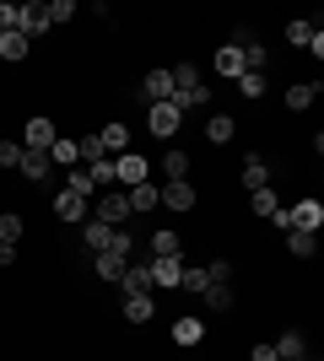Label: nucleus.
<instances>
[{
  "label": "nucleus",
  "mask_w": 324,
  "mask_h": 361,
  "mask_svg": "<svg viewBox=\"0 0 324 361\" xmlns=\"http://www.w3.org/2000/svg\"><path fill=\"white\" fill-rule=\"evenodd\" d=\"M16 173H22L28 183H44V178H49V151L22 146V162H16Z\"/></svg>",
  "instance_id": "11"
},
{
  "label": "nucleus",
  "mask_w": 324,
  "mask_h": 361,
  "mask_svg": "<svg viewBox=\"0 0 324 361\" xmlns=\"http://www.w3.org/2000/svg\"><path fill=\"white\" fill-rule=\"evenodd\" d=\"M124 264H130L124 254H97V281H119Z\"/></svg>",
  "instance_id": "29"
},
{
  "label": "nucleus",
  "mask_w": 324,
  "mask_h": 361,
  "mask_svg": "<svg viewBox=\"0 0 324 361\" xmlns=\"http://www.w3.org/2000/svg\"><path fill=\"white\" fill-rule=\"evenodd\" d=\"M205 275H211V281H227L232 264H227V259H211V264H205Z\"/></svg>",
  "instance_id": "37"
},
{
  "label": "nucleus",
  "mask_w": 324,
  "mask_h": 361,
  "mask_svg": "<svg viewBox=\"0 0 324 361\" xmlns=\"http://www.w3.org/2000/svg\"><path fill=\"white\" fill-rule=\"evenodd\" d=\"M81 243H87L92 254H124V259H136V238L119 232V226H103V221H81Z\"/></svg>",
  "instance_id": "1"
},
{
  "label": "nucleus",
  "mask_w": 324,
  "mask_h": 361,
  "mask_svg": "<svg viewBox=\"0 0 324 361\" xmlns=\"http://www.w3.org/2000/svg\"><path fill=\"white\" fill-rule=\"evenodd\" d=\"M162 173H168V183L173 178H189V157L179 146H168V157H162Z\"/></svg>",
  "instance_id": "27"
},
{
  "label": "nucleus",
  "mask_w": 324,
  "mask_h": 361,
  "mask_svg": "<svg viewBox=\"0 0 324 361\" xmlns=\"http://www.w3.org/2000/svg\"><path fill=\"white\" fill-rule=\"evenodd\" d=\"M65 189H76V195H87V200L97 195V183H92V173H87V167H71V178H65Z\"/></svg>",
  "instance_id": "32"
},
{
  "label": "nucleus",
  "mask_w": 324,
  "mask_h": 361,
  "mask_svg": "<svg viewBox=\"0 0 324 361\" xmlns=\"http://www.w3.org/2000/svg\"><path fill=\"white\" fill-rule=\"evenodd\" d=\"M297 356H308V345H303V334H297V329H287L276 340V361H297Z\"/></svg>",
  "instance_id": "23"
},
{
  "label": "nucleus",
  "mask_w": 324,
  "mask_h": 361,
  "mask_svg": "<svg viewBox=\"0 0 324 361\" xmlns=\"http://www.w3.org/2000/svg\"><path fill=\"white\" fill-rule=\"evenodd\" d=\"M114 183H119V189H136V183H146V157H136V151L114 157Z\"/></svg>",
  "instance_id": "7"
},
{
  "label": "nucleus",
  "mask_w": 324,
  "mask_h": 361,
  "mask_svg": "<svg viewBox=\"0 0 324 361\" xmlns=\"http://www.w3.org/2000/svg\"><path fill=\"white\" fill-rule=\"evenodd\" d=\"M22 146L49 151V146H54V119H28V135H22Z\"/></svg>",
  "instance_id": "14"
},
{
  "label": "nucleus",
  "mask_w": 324,
  "mask_h": 361,
  "mask_svg": "<svg viewBox=\"0 0 324 361\" xmlns=\"http://www.w3.org/2000/svg\"><path fill=\"white\" fill-rule=\"evenodd\" d=\"M11 264H16V248H11V243H0V270H11Z\"/></svg>",
  "instance_id": "41"
},
{
  "label": "nucleus",
  "mask_w": 324,
  "mask_h": 361,
  "mask_svg": "<svg viewBox=\"0 0 324 361\" xmlns=\"http://www.w3.org/2000/svg\"><path fill=\"white\" fill-rule=\"evenodd\" d=\"M200 297H205V307H211V313H227V307H232V281H211Z\"/></svg>",
  "instance_id": "19"
},
{
  "label": "nucleus",
  "mask_w": 324,
  "mask_h": 361,
  "mask_svg": "<svg viewBox=\"0 0 324 361\" xmlns=\"http://www.w3.org/2000/svg\"><path fill=\"white\" fill-rule=\"evenodd\" d=\"M173 340H179V345H200L205 340V318H179V324H173Z\"/></svg>",
  "instance_id": "20"
},
{
  "label": "nucleus",
  "mask_w": 324,
  "mask_h": 361,
  "mask_svg": "<svg viewBox=\"0 0 324 361\" xmlns=\"http://www.w3.org/2000/svg\"><path fill=\"white\" fill-rule=\"evenodd\" d=\"M16 27V6H6V0H0V32H11Z\"/></svg>",
  "instance_id": "38"
},
{
  "label": "nucleus",
  "mask_w": 324,
  "mask_h": 361,
  "mask_svg": "<svg viewBox=\"0 0 324 361\" xmlns=\"http://www.w3.org/2000/svg\"><path fill=\"white\" fill-rule=\"evenodd\" d=\"M28 49H32V44H28L16 27H11V32H0V60H28Z\"/></svg>",
  "instance_id": "24"
},
{
  "label": "nucleus",
  "mask_w": 324,
  "mask_h": 361,
  "mask_svg": "<svg viewBox=\"0 0 324 361\" xmlns=\"http://www.w3.org/2000/svg\"><path fill=\"white\" fill-rule=\"evenodd\" d=\"M216 71L227 75V81H238V75H244V49H238V44H222V49H216Z\"/></svg>",
  "instance_id": "15"
},
{
  "label": "nucleus",
  "mask_w": 324,
  "mask_h": 361,
  "mask_svg": "<svg viewBox=\"0 0 324 361\" xmlns=\"http://www.w3.org/2000/svg\"><path fill=\"white\" fill-rule=\"evenodd\" d=\"M270 221H276V232H292V211H287V205H276V216H270Z\"/></svg>",
  "instance_id": "39"
},
{
  "label": "nucleus",
  "mask_w": 324,
  "mask_h": 361,
  "mask_svg": "<svg viewBox=\"0 0 324 361\" xmlns=\"http://www.w3.org/2000/svg\"><path fill=\"white\" fill-rule=\"evenodd\" d=\"M248 205H254V216H276V189H254V195H248Z\"/></svg>",
  "instance_id": "33"
},
{
  "label": "nucleus",
  "mask_w": 324,
  "mask_h": 361,
  "mask_svg": "<svg viewBox=\"0 0 324 361\" xmlns=\"http://www.w3.org/2000/svg\"><path fill=\"white\" fill-rule=\"evenodd\" d=\"M313 97H319V87H308V81H297V87H287V108H292V114L313 108Z\"/></svg>",
  "instance_id": "26"
},
{
  "label": "nucleus",
  "mask_w": 324,
  "mask_h": 361,
  "mask_svg": "<svg viewBox=\"0 0 324 361\" xmlns=\"http://www.w3.org/2000/svg\"><path fill=\"white\" fill-rule=\"evenodd\" d=\"M124 318H130V324H146V318H157V302L152 297H124Z\"/></svg>",
  "instance_id": "25"
},
{
  "label": "nucleus",
  "mask_w": 324,
  "mask_h": 361,
  "mask_svg": "<svg viewBox=\"0 0 324 361\" xmlns=\"http://www.w3.org/2000/svg\"><path fill=\"white\" fill-rule=\"evenodd\" d=\"M287 248H292L297 259H313V254H319V232H303V226H292V232H287Z\"/></svg>",
  "instance_id": "17"
},
{
  "label": "nucleus",
  "mask_w": 324,
  "mask_h": 361,
  "mask_svg": "<svg viewBox=\"0 0 324 361\" xmlns=\"http://www.w3.org/2000/svg\"><path fill=\"white\" fill-rule=\"evenodd\" d=\"M22 232H28V226H22V216H16V211L0 216V243H11V248H16V243H22Z\"/></svg>",
  "instance_id": "31"
},
{
  "label": "nucleus",
  "mask_w": 324,
  "mask_h": 361,
  "mask_svg": "<svg viewBox=\"0 0 324 361\" xmlns=\"http://www.w3.org/2000/svg\"><path fill=\"white\" fill-rule=\"evenodd\" d=\"M92 221L119 226V232H124V221H130V200H124V189H103V195H97V216H92Z\"/></svg>",
  "instance_id": "2"
},
{
  "label": "nucleus",
  "mask_w": 324,
  "mask_h": 361,
  "mask_svg": "<svg viewBox=\"0 0 324 361\" xmlns=\"http://www.w3.org/2000/svg\"><path fill=\"white\" fill-rule=\"evenodd\" d=\"M297 361H313V356H297Z\"/></svg>",
  "instance_id": "42"
},
{
  "label": "nucleus",
  "mask_w": 324,
  "mask_h": 361,
  "mask_svg": "<svg viewBox=\"0 0 324 361\" xmlns=\"http://www.w3.org/2000/svg\"><path fill=\"white\" fill-rule=\"evenodd\" d=\"M124 200H130V216L157 211V189H152V183H136V189H124Z\"/></svg>",
  "instance_id": "16"
},
{
  "label": "nucleus",
  "mask_w": 324,
  "mask_h": 361,
  "mask_svg": "<svg viewBox=\"0 0 324 361\" xmlns=\"http://www.w3.org/2000/svg\"><path fill=\"white\" fill-rule=\"evenodd\" d=\"M54 216H60L65 226H81V221H87V195H76V189H60V195H54Z\"/></svg>",
  "instance_id": "8"
},
{
  "label": "nucleus",
  "mask_w": 324,
  "mask_h": 361,
  "mask_svg": "<svg viewBox=\"0 0 324 361\" xmlns=\"http://www.w3.org/2000/svg\"><path fill=\"white\" fill-rule=\"evenodd\" d=\"M16 32H22L28 44L49 32V6H44V0H28V6H16Z\"/></svg>",
  "instance_id": "4"
},
{
  "label": "nucleus",
  "mask_w": 324,
  "mask_h": 361,
  "mask_svg": "<svg viewBox=\"0 0 324 361\" xmlns=\"http://www.w3.org/2000/svg\"><path fill=\"white\" fill-rule=\"evenodd\" d=\"M49 6V27H54V22H71V16H76V0H44Z\"/></svg>",
  "instance_id": "35"
},
{
  "label": "nucleus",
  "mask_w": 324,
  "mask_h": 361,
  "mask_svg": "<svg viewBox=\"0 0 324 361\" xmlns=\"http://www.w3.org/2000/svg\"><path fill=\"white\" fill-rule=\"evenodd\" d=\"M244 189H248V195H254V189H270V167H265L260 157H248V162H244Z\"/></svg>",
  "instance_id": "22"
},
{
  "label": "nucleus",
  "mask_w": 324,
  "mask_h": 361,
  "mask_svg": "<svg viewBox=\"0 0 324 361\" xmlns=\"http://www.w3.org/2000/svg\"><path fill=\"white\" fill-rule=\"evenodd\" d=\"M49 162H60V167H81V146H76V140H65V135H54V146H49Z\"/></svg>",
  "instance_id": "18"
},
{
  "label": "nucleus",
  "mask_w": 324,
  "mask_h": 361,
  "mask_svg": "<svg viewBox=\"0 0 324 361\" xmlns=\"http://www.w3.org/2000/svg\"><path fill=\"white\" fill-rule=\"evenodd\" d=\"M238 92H244V97H265V75L260 71H244V75H238Z\"/></svg>",
  "instance_id": "34"
},
{
  "label": "nucleus",
  "mask_w": 324,
  "mask_h": 361,
  "mask_svg": "<svg viewBox=\"0 0 324 361\" xmlns=\"http://www.w3.org/2000/svg\"><path fill=\"white\" fill-rule=\"evenodd\" d=\"M248 361H276V345H254V350H248Z\"/></svg>",
  "instance_id": "40"
},
{
  "label": "nucleus",
  "mask_w": 324,
  "mask_h": 361,
  "mask_svg": "<svg viewBox=\"0 0 324 361\" xmlns=\"http://www.w3.org/2000/svg\"><path fill=\"white\" fill-rule=\"evenodd\" d=\"M146 270H152V286H179V275H184V259H146Z\"/></svg>",
  "instance_id": "12"
},
{
  "label": "nucleus",
  "mask_w": 324,
  "mask_h": 361,
  "mask_svg": "<svg viewBox=\"0 0 324 361\" xmlns=\"http://www.w3.org/2000/svg\"><path fill=\"white\" fill-rule=\"evenodd\" d=\"M114 286H119L124 291V297H152V270H146V254H140V259H130V264H124V275H119V281H114Z\"/></svg>",
  "instance_id": "3"
},
{
  "label": "nucleus",
  "mask_w": 324,
  "mask_h": 361,
  "mask_svg": "<svg viewBox=\"0 0 324 361\" xmlns=\"http://www.w3.org/2000/svg\"><path fill=\"white\" fill-rule=\"evenodd\" d=\"M97 151H103L108 162L124 157V151H130V130H124V124H103V130H97Z\"/></svg>",
  "instance_id": "9"
},
{
  "label": "nucleus",
  "mask_w": 324,
  "mask_h": 361,
  "mask_svg": "<svg viewBox=\"0 0 324 361\" xmlns=\"http://www.w3.org/2000/svg\"><path fill=\"white\" fill-rule=\"evenodd\" d=\"M157 205H168V211H195V189H189V178H173V183H162L157 189Z\"/></svg>",
  "instance_id": "6"
},
{
  "label": "nucleus",
  "mask_w": 324,
  "mask_h": 361,
  "mask_svg": "<svg viewBox=\"0 0 324 361\" xmlns=\"http://www.w3.org/2000/svg\"><path fill=\"white\" fill-rule=\"evenodd\" d=\"M205 135H211V140H216V146H227V140H232V135H238V124H232V119H227V114H216V119H211V124H205Z\"/></svg>",
  "instance_id": "30"
},
{
  "label": "nucleus",
  "mask_w": 324,
  "mask_h": 361,
  "mask_svg": "<svg viewBox=\"0 0 324 361\" xmlns=\"http://www.w3.org/2000/svg\"><path fill=\"white\" fill-rule=\"evenodd\" d=\"M22 162V146H16V140H0V167H16Z\"/></svg>",
  "instance_id": "36"
},
{
  "label": "nucleus",
  "mask_w": 324,
  "mask_h": 361,
  "mask_svg": "<svg viewBox=\"0 0 324 361\" xmlns=\"http://www.w3.org/2000/svg\"><path fill=\"white\" fill-rule=\"evenodd\" d=\"M140 97H146V103H173V75H168V71H146Z\"/></svg>",
  "instance_id": "10"
},
{
  "label": "nucleus",
  "mask_w": 324,
  "mask_h": 361,
  "mask_svg": "<svg viewBox=\"0 0 324 361\" xmlns=\"http://www.w3.org/2000/svg\"><path fill=\"white\" fill-rule=\"evenodd\" d=\"M173 254H179V232H168V226L152 232V259H173Z\"/></svg>",
  "instance_id": "28"
},
{
  "label": "nucleus",
  "mask_w": 324,
  "mask_h": 361,
  "mask_svg": "<svg viewBox=\"0 0 324 361\" xmlns=\"http://www.w3.org/2000/svg\"><path fill=\"white\" fill-rule=\"evenodd\" d=\"M313 32H319V16H297V22H287V44H297V49H308L313 44Z\"/></svg>",
  "instance_id": "21"
},
{
  "label": "nucleus",
  "mask_w": 324,
  "mask_h": 361,
  "mask_svg": "<svg viewBox=\"0 0 324 361\" xmlns=\"http://www.w3.org/2000/svg\"><path fill=\"white\" fill-rule=\"evenodd\" d=\"M292 226L319 232V226H324V205H319V200H297V205H292Z\"/></svg>",
  "instance_id": "13"
},
{
  "label": "nucleus",
  "mask_w": 324,
  "mask_h": 361,
  "mask_svg": "<svg viewBox=\"0 0 324 361\" xmlns=\"http://www.w3.org/2000/svg\"><path fill=\"white\" fill-rule=\"evenodd\" d=\"M179 124H184V114L173 103H152V114H146V130H152L157 140H168V135H179Z\"/></svg>",
  "instance_id": "5"
}]
</instances>
